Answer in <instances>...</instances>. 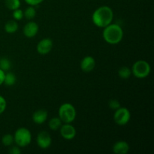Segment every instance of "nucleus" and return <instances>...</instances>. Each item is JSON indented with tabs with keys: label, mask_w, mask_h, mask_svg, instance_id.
<instances>
[{
	"label": "nucleus",
	"mask_w": 154,
	"mask_h": 154,
	"mask_svg": "<svg viewBox=\"0 0 154 154\" xmlns=\"http://www.w3.org/2000/svg\"><path fill=\"white\" fill-rule=\"evenodd\" d=\"M114 19V12L109 6H100L94 11L92 15L93 24L99 28H105L111 23Z\"/></svg>",
	"instance_id": "nucleus-1"
},
{
	"label": "nucleus",
	"mask_w": 154,
	"mask_h": 154,
	"mask_svg": "<svg viewBox=\"0 0 154 154\" xmlns=\"http://www.w3.org/2000/svg\"><path fill=\"white\" fill-rule=\"evenodd\" d=\"M102 37L110 45H117L123 38V30L120 25L117 23H110L103 28Z\"/></svg>",
	"instance_id": "nucleus-2"
},
{
	"label": "nucleus",
	"mask_w": 154,
	"mask_h": 154,
	"mask_svg": "<svg viewBox=\"0 0 154 154\" xmlns=\"http://www.w3.org/2000/svg\"><path fill=\"white\" fill-rule=\"evenodd\" d=\"M59 117L64 123H72L75 120L77 116L76 109L71 103H63L58 110Z\"/></svg>",
	"instance_id": "nucleus-3"
},
{
	"label": "nucleus",
	"mask_w": 154,
	"mask_h": 154,
	"mask_svg": "<svg viewBox=\"0 0 154 154\" xmlns=\"http://www.w3.org/2000/svg\"><path fill=\"white\" fill-rule=\"evenodd\" d=\"M131 70L132 74L135 78L143 79L149 76L151 71V67L145 60H138L134 63Z\"/></svg>",
	"instance_id": "nucleus-4"
},
{
	"label": "nucleus",
	"mask_w": 154,
	"mask_h": 154,
	"mask_svg": "<svg viewBox=\"0 0 154 154\" xmlns=\"http://www.w3.org/2000/svg\"><path fill=\"white\" fill-rule=\"evenodd\" d=\"M14 139L17 145L20 147H25L29 145L32 141V134L27 128L20 127L16 130Z\"/></svg>",
	"instance_id": "nucleus-5"
},
{
	"label": "nucleus",
	"mask_w": 154,
	"mask_h": 154,
	"mask_svg": "<svg viewBox=\"0 0 154 154\" xmlns=\"http://www.w3.org/2000/svg\"><path fill=\"white\" fill-rule=\"evenodd\" d=\"M131 119V113L126 108L120 107L118 109L115 110L114 114V120L118 126H126Z\"/></svg>",
	"instance_id": "nucleus-6"
},
{
	"label": "nucleus",
	"mask_w": 154,
	"mask_h": 154,
	"mask_svg": "<svg viewBox=\"0 0 154 154\" xmlns=\"http://www.w3.org/2000/svg\"><path fill=\"white\" fill-rule=\"evenodd\" d=\"M36 142L40 148L46 150L51 147V144H52V138H51V135L48 132L42 131L38 134Z\"/></svg>",
	"instance_id": "nucleus-7"
},
{
	"label": "nucleus",
	"mask_w": 154,
	"mask_h": 154,
	"mask_svg": "<svg viewBox=\"0 0 154 154\" xmlns=\"http://www.w3.org/2000/svg\"><path fill=\"white\" fill-rule=\"evenodd\" d=\"M53 45H54L53 41L49 38H45L42 39L38 43L36 50H37V52L41 55H46L51 52L53 48Z\"/></svg>",
	"instance_id": "nucleus-8"
},
{
	"label": "nucleus",
	"mask_w": 154,
	"mask_h": 154,
	"mask_svg": "<svg viewBox=\"0 0 154 154\" xmlns=\"http://www.w3.org/2000/svg\"><path fill=\"white\" fill-rule=\"evenodd\" d=\"M60 131L61 136L68 141L74 139L76 136V129L71 123H65L62 125Z\"/></svg>",
	"instance_id": "nucleus-9"
},
{
	"label": "nucleus",
	"mask_w": 154,
	"mask_h": 154,
	"mask_svg": "<svg viewBox=\"0 0 154 154\" xmlns=\"http://www.w3.org/2000/svg\"><path fill=\"white\" fill-rule=\"evenodd\" d=\"M38 25L35 22L30 21L24 26L23 32V34L26 37L31 38L35 37L37 35V33L38 32Z\"/></svg>",
	"instance_id": "nucleus-10"
},
{
	"label": "nucleus",
	"mask_w": 154,
	"mask_h": 154,
	"mask_svg": "<svg viewBox=\"0 0 154 154\" xmlns=\"http://www.w3.org/2000/svg\"><path fill=\"white\" fill-rule=\"evenodd\" d=\"M96 66V60L91 56H87L84 57L81 61L80 67L84 72H90L94 69Z\"/></svg>",
	"instance_id": "nucleus-11"
},
{
	"label": "nucleus",
	"mask_w": 154,
	"mask_h": 154,
	"mask_svg": "<svg viewBox=\"0 0 154 154\" xmlns=\"http://www.w3.org/2000/svg\"><path fill=\"white\" fill-rule=\"evenodd\" d=\"M48 117V111L45 109H38L32 114V120L38 125L43 124L47 120Z\"/></svg>",
	"instance_id": "nucleus-12"
},
{
	"label": "nucleus",
	"mask_w": 154,
	"mask_h": 154,
	"mask_svg": "<svg viewBox=\"0 0 154 154\" xmlns=\"http://www.w3.org/2000/svg\"><path fill=\"white\" fill-rule=\"evenodd\" d=\"M112 149L116 154H126L129 151V145L126 141H118L114 144Z\"/></svg>",
	"instance_id": "nucleus-13"
},
{
	"label": "nucleus",
	"mask_w": 154,
	"mask_h": 154,
	"mask_svg": "<svg viewBox=\"0 0 154 154\" xmlns=\"http://www.w3.org/2000/svg\"><path fill=\"white\" fill-rule=\"evenodd\" d=\"M18 26L17 22L14 20H8L6 22V23L5 24V31L8 34H14V32H16L18 30Z\"/></svg>",
	"instance_id": "nucleus-14"
},
{
	"label": "nucleus",
	"mask_w": 154,
	"mask_h": 154,
	"mask_svg": "<svg viewBox=\"0 0 154 154\" xmlns=\"http://www.w3.org/2000/svg\"><path fill=\"white\" fill-rule=\"evenodd\" d=\"M62 125H63L62 120H60V117H57L51 118L49 120V123H48V126H49L50 129L53 131H57L58 129H60Z\"/></svg>",
	"instance_id": "nucleus-15"
},
{
	"label": "nucleus",
	"mask_w": 154,
	"mask_h": 154,
	"mask_svg": "<svg viewBox=\"0 0 154 154\" xmlns=\"http://www.w3.org/2000/svg\"><path fill=\"white\" fill-rule=\"evenodd\" d=\"M17 81V78L16 75L13 73V72H7L5 73V79H4V84L6 86H8V87H11V86L14 85L16 84Z\"/></svg>",
	"instance_id": "nucleus-16"
},
{
	"label": "nucleus",
	"mask_w": 154,
	"mask_h": 154,
	"mask_svg": "<svg viewBox=\"0 0 154 154\" xmlns=\"http://www.w3.org/2000/svg\"><path fill=\"white\" fill-rule=\"evenodd\" d=\"M5 5L9 10H16L20 7V0H5Z\"/></svg>",
	"instance_id": "nucleus-17"
},
{
	"label": "nucleus",
	"mask_w": 154,
	"mask_h": 154,
	"mask_svg": "<svg viewBox=\"0 0 154 154\" xmlns=\"http://www.w3.org/2000/svg\"><path fill=\"white\" fill-rule=\"evenodd\" d=\"M23 16L27 20L34 19L35 17L36 16V10L34 6L29 5L23 11Z\"/></svg>",
	"instance_id": "nucleus-18"
},
{
	"label": "nucleus",
	"mask_w": 154,
	"mask_h": 154,
	"mask_svg": "<svg viewBox=\"0 0 154 154\" xmlns=\"http://www.w3.org/2000/svg\"><path fill=\"white\" fill-rule=\"evenodd\" d=\"M132 75V70L127 66H123L118 70V75L122 79H128Z\"/></svg>",
	"instance_id": "nucleus-19"
},
{
	"label": "nucleus",
	"mask_w": 154,
	"mask_h": 154,
	"mask_svg": "<svg viewBox=\"0 0 154 154\" xmlns=\"http://www.w3.org/2000/svg\"><path fill=\"white\" fill-rule=\"evenodd\" d=\"M11 68V62L6 57L0 58V69L4 72H8Z\"/></svg>",
	"instance_id": "nucleus-20"
},
{
	"label": "nucleus",
	"mask_w": 154,
	"mask_h": 154,
	"mask_svg": "<svg viewBox=\"0 0 154 154\" xmlns=\"http://www.w3.org/2000/svg\"><path fill=\"white\" fill-rule=\"evenodd\" d=\"M14 142V135H11V134H6V135H3L2 138V143L3 145L6 146V147L11 146Z\"/></svg>",
	"instance_id": "nucleus-21"
},
{
	"label": "nucleus",
	"mask_w": 154,
	"mask_h": 154,
	"mask_svg": "<svg viewBox=\"0 0 154 154\" xmlns=\"http://www.w3.org/2000/svg\"><path fill=\"white\" fill-rule=\"evenodd\" d=\"M13 18L14 20L17 21V20H22L23 18L24 17L23 16V11L21 9L17 8L16 10L13 11Z\"/></svg>",
	"instance_id": "nucleus-22"
},
{
	"label": "nucleus",
	"mask_w": 154,
	"mask_h": 154,
	"mask_svg": "<svg viewBox=\"0 0 154 154\" xmlns=\"http://www.w3.org/2000/svg\"><path fill=\"white\" fill-rule=\"evenodd\" d=\"M108 106L111 109L117 110L120 107V103L117 100V99H111L108 102Z\"/></svg>",
	"instance_id": "nucleus-23"
},
{
	"label": "nucleus",
	"mask_w": 154,
	"mask_h": 154,
	"mask_svg": "<svg viewBox=\"0 0 154 154\" xmlns=\"http://www.w3.org/2000/svg\"><path fill=\"white\" fill-rule=\"evenodd\" d=\"M7 108V102L5 99L0 95V114H3Z\"/></svg>",
	"instance_id": "nucleus-24"
},
{
	"label": "nucleus",
	"mask_w": 154,
	"mask_h": 154,
	"mask_svg": "<svg viewBox=\"0 0 154 154\" xmlns=\"http://www.w3.org/2000/svg\"><path fill=\"white\" fill-rule=\"evenodd\" d=\"M26 4H28L29 5L31 6H37L39 4H41L42 2H43L44 0H24Z\"/></svg>",
	"instance_id": "nucleus-25"
},
{
	"label": "nucleus",
	"mask_w": 154,
	"mask_h": 154,
	"mask_svg": "<svg viewBox=\"0 0 154 154\" xmlns=\"http://www.w3.org/2000/svg\"><path fill=\"white\" fill-rule=\"evenodd\" d=\"M20 147H18L17 145L14 146V147H12L9 150V153L11 154H20Z\"/></svg>",
	"instance_id": "nucleus-26"
},
{
	"label": "nucleus",
	"mask_w": 154,
	"mask_h": 154,
	"mask_svg": "<svg viewBox=\"0 0 154 154\" xmlns=\"http://www.w3.org/2000/svg\"><path fill=\"white\" fill-rule=\"evenodd\" d=\"M5 75V72L0 69V86L4 84Z\"/></svg>",
	"instance_id": "nucleus-27"
}]
</instances>
